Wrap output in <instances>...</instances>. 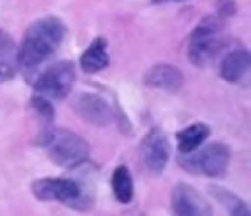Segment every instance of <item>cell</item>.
I'll return each instance as SVG.
<instances>
[{"label":"cell","instance_id":"obj_1","mask_svg":"<svg viewBox=\"0 0 251 216\" xmlns=\"http://www.w3.org/2000/svg\"><path fill=\"white\" fill-rule=\"evenodd\" d=\"M66 35V27L60 18H40L26 29L22 44L18 47V66L22 69H38L49 60Z\"/></svg>","mask_w":251,"mask_h":216},{"label":"cell","instance_id":"obj_2","mask_svg":"<svg viewBox=\"0 0 251 216\" xmlns=\"http://www.w3.org/2000/svg\"><path fill=\"white\" fill-rule=\"evenodd\" d=\"M40 146L47 148L53 163L60 168H77L91 157V146L79 135L66 128H53L40 137Z\"/></svg>","mask_w":251,"mask_h":216},{"label":"cell","instance_id":"obj_3","mask_svg":"<svg viewBox=\"0 0 251 216\" xmlns=\"http://www.w3.org/2000/svg\"><path fill=\"white\" fill-rule=\"evenodd\" d=\"M225 47V25H223L221 16L205 18L190 35V47H187V55L190 62L196 66L207 64L212 57H216Z\"/></svg>","mask_w":251,"mask_h":216},{"label":"cell","instance_id":"obj_4","mask_svg":"<svg viewBox=\"0 0 251 216\" xmlns=\"http://www.w3.org/2000/svg\"><path fill=\"white\" fill-rule=\"evenodd\" d=\"M31 84L38 95H44L49 100H64L75 86V66L69 60L53 62L35 73Z\"/></svg>","mask_w":251,"mask_h":216},{"label":"cell","instance_id":"obj_5","mask_svg":"<svg viewBox=\"0 0 251 216\" xmlns=\"http://www.w3.org/2000/svg\"><path fill=\"white\" fill-rule=\"evenodd\" d=\"M229 161H231V152L225 143H209V146L201 148L196 155L190 152V157H185L181 161V165L187 172L203 174V177H223L227 172Z\"/></svg>","mask_w":251,"mask_h":216},{"label":"cell","instance_id":"obj_6","mask_svg":"<svg viewBox=\"0 0 251 216\" xmlns=\"http://www.w3.org/2000/svg\"><path fill=\"white\" fill-rule=\"evenodd\" d=\"M31 192L40 201H60V203H66V205H75V201L82 194L77 183L62 177L38 179V181L31 183Z\"/></svg>","mask_w":251,"mask_h":216},{"label":"cell","instance_id":"obj_7","mask_svg":"<svg viewBox=\"0 0 251 216\" xmlns=\"http://www.w3.org/2000/svg\"><path fill=\"white\" fill-rule=\"evenodd\" d=\"M170 159V143L159 128L150 130L141 141V161L150 174H161Z\"/></svg>","mask_w":251,"mask_h":216},{"label":"cell","instance_id":"obj_8","mask_svg":"<svg viewBox=\"0 0 251 216\" xmlns=\"http://www.w3.org/2000/svg\"><path fill=\"white\" fill-rule=\"evenodd\" d=\"M73 110L82 117L84 121L95 126H110L115 119L113 108L106 100L97 95H88V93H82L73 100Z\"/></svg>","mask_w":251,"mask_h":216},{"label":"cell","instance_id":"obj_9","mask_svg":"<svg viewBox=\"0 0 251 216\" xmlns=\"http://www.w3.org/2000/svg\"><path fill=\"white\" fill-rule=\"evenodd\" d=\"M172 210L174 214L181 216H207L212 214L209 203L194 190V188L185 186V183H178L172 190Z\"/></svg>","mask_w":251,"mask_h":216},{"label":"cell","instance_id":"obj_10","mask_svg":"<svg viewBox=\"0 0 251 216\" xmlns=\"http://www.w3.org/2000/svg\"><path fill=\"white\" fill-rule=\"evenodd\" d=\"M143 84L165 93H176L183 86V73L172 64H154L152 69L146 71Z\"/></svg>","mask_w":251,"mask_h":216},{"label":"cell","instance_id":"obj_11","mask_svg":"<svg viewBox=\"0 0 251 216\" xmlns=\"http://www.w3.org/2000/svg\"><path fill=\"white\" fill-rule=\"evenodd\" d=\"M249 66H251L249 51H245V49H234V51H229L227 55H223L218 73H221V78L225 80V82L234 84V82H240V80L247 75Z\"/></svg>","mask_w":251,"mask_h":216},{"label":"cell","instance_id":"obj_12","mask_svg":"<svg viewBox=\"0 0 251 216\" xmlns=\"http://www.w3.org/2000/svg\"><path fill=\"white\" fill-rule=\"evenodd\" d=\"M110 57H108V49H106V40L104 38H95L91 42V47L82 53L79 57V66L84 73H100L108 66Z\"/></svg>","mask_w":251,"mask_h":216},{"label":"cell","instance_id":"obj_13","mask_svg":"<svg viewBox=\"0 0 251 216\" xmlns=\"http://www.w3.org/2000/svg\"><path fill=\"white\" fill-rule=\"evenodd\" d=\"M18 47L9 33L0 29V84L9 82L18 73Z\"/></svg>","mask_w":251,"mask_h":216},{"label":"cell","instance_id":"obj_14","mask_svg":"<svg viewBox=\"0 0 251 216\" xmlns=\"http://www.w3.org/2000/svg\"><path fill=\"white\" fill-rule=\"evenodd\" d=\"M209 137V126L207 124H192L185 130L178 133V150L181 155H190L199 146H203V141Z\"/></svg>","mask_w":251,"mask_h":216},{"label":"cell","instance_id":"obj_15","mask_svg":"<svg viewBox=\"0 0 251 216\" xmlns=\"http://www.w3.org/2000/svg\"><path fill=\"white\" fill-rule=\"evenodd\" d=\"M113 194L122 205H128L134 196V186H132V174L126 165H119L113 172Z\"/></svg>","mask_w":251,"mask_h":216},{"label":"cell","instance_id":"obj_16","mask_svg":"<svg viewBox=\"0 0 251 216\" xmlns=\"http://www.w3.org/2000/svg\"><path fill=\"white\" fill-rule=\"evenodd\" d=\"M214 194L218 196V201H223V205L227 208L229 214H236V216H249L251 214L249 208L238 199V196L229 194V192H225V190H214Z\"/></svg>","mask_w":251,"mask_h":216},{"label":"cell","instance_id":"obj_17","mask_svg":"<svg viewBox=\"0 0 251 216\" xmlns=\"http://www.w3.org/2000/svg\"><path fill=\"white\" fill-rule=\"evenodd\" d=\"M31 106H33L35 110H38V115H42L47 121L53 119V104H51V100H49V97L35 95L33 100H31Z\"/></svg>","mask_w":251,"mask_h":216},{"label":"cell","instance_id":"obj_18","mask_svg":"<svg viewBox=\"0 0 251 216\" xmlns=\"http://www.w3.org/2000/svg\"><path fill=\"white\" fill-rule=\"evenodd\" d=\"M154 4H161V2H183V0H152Z\"/></svg>","mask_w":251,"mask_h":216}]
</instances>
